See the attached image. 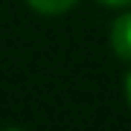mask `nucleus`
Returning <instances> with one entry per match:
<instances>
[{
	"label": "nucleus",
	"instance_id": "f257e3e1",
	"mask_svg": "<svg viewBox=\"0 0 131 131\" xmlns=\"http://www.w3.org/2000/svg\"><path fill=\"white\" fill-rule=\"evenodd\" d=\"M108 41H111V50L119 61H131V12H122L114 18Z\"/></svg>",
	"mask_w": 131,
	"mask_h": 131
},
{
	"label": "nucleus",
	"instance_id": "f03ea898",
	"mask_svg": "<svg viewBox=\"0 0 131 131\" xmlns=\"http://www.w3.org/2000/svg\"><path fill=\"white\" fill-rule=\"evenodd\" d=\"M29 6L38 15H47V18H56V15H64L67 9H73L79 0H26Z\"/></svg>",
	"mask_w": 131,
	"mask_h": 131
},
{
	"label": "nucleus",
	"instance_id": "7ed1b4c3",
	"mask_svg": "<svg viewBox=\"0 0 131 131\" xmlns=\"http://www.w3.org/2000/svg\"><path fill=\"white\" fill-rule=\"evenodd\" d=\"M99 3H105V6H128L131 0H99Z\"/></svg>",
	"mask_w": 131,
	"mask_h": 131
},
{
	"label": "nucleus",
	"instance_id": "20e7f679",
	"mask_svg": "<svg viewBox=\"0 0 131 131\" xmlns=\"http://www.w3.org/2000/svg\"><path fill=\"white\" fill-rule=\"evenodd\" d=\"M125 99H128V108H131V73L125 76Z\"/></svg>",
	"mask_w": 131,
	"mask_h": 131
}]
</instances>
